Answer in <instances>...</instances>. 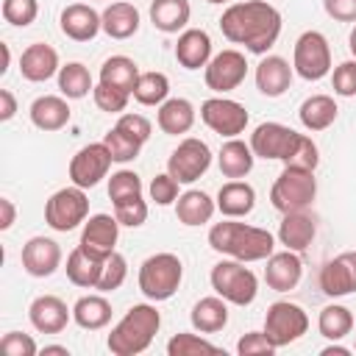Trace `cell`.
Listing matches in <instances>:
<instances>
[{
    "instance_id": "20",
    "label": "cell",
    "mask_w": 356,
    "mask_h": 356,
    "mask_svg": "<svg viewBox=\"0 0 356 356\" xmlns=\"http://www.w3.org/2000/svg\"><path fill=\"white\" fill-rule=\"evenodd\" d=\"M303 275V261L295 250H284V253H273L267 259V267H264V281L270 289L275 292H289L298 286Z\"/></svg>"
},
{
    "instance_id": "49",
    "label": "cell",
    "mask_w": 356,
    "mask_h": 356,
    "mask_svg": "<svg viewBox=\"0 0 356 356\" xmlns=\"http://www.w3.org/2000/svg\"><path fill=\"white\" fill-rule=\"evenodd\" d=\"M150 200H156L159 206H170L178 200V181L170 172H161L150 181Z\"/></svg>"
},
{
    "instance_id": "45",
    "label": "cell",
    "mask_w": 356,
    "mask_h": 356,
    "mask_svg": "<svg viewBox=\"0 0 356 356\" xmlns=\"http://www.w3.org/2000/svg\"><path fill=\"white\" fill-rule=\"evenodd\" d=\"M3 19L17 25V28H25L36 19L39 14V3L36 0H3Z\"/></svg>"
},
{
    "instance_id": "6",
    "label": "cell",
    "mask_w": 356,
    "mask_h": 356,
    "mask_svg": "<svg viewBox=\"0 0 356 356\" xmlns=\"http://www.w3.org/2000/svg\"><path fill=\"white\" fill-rule=\"evenodd\" d=\"M314 197H317L314 170H300V167H284V172L275 178V184L270 189V203L281 214L303 211L312 206Z\"/></svg>"
},
{
    "instance_id": "12",
    "label": "cell",
    "mask_w": 356,
    "mask_h": 356,
    "mask_svg": "<svg viewBox=\"0 0 356 356\" xmlns=\"http://www.w3.org/2000/svg\"><path fill=\"white\" fill-rule=\"evenodd\" d=\"M111 153L106 147V142H92L86 147H81L72 161H70V181L81 189H92L100 184V178L108 175V167H111Z\"/></svg>"
},
{
    "instance_id": "57",
    "label": "cell",
    "mask_w": 356,
    "mask_h": 356,
    "mask_svg": "<svg viewBox=\"0 0 356 356\" xmlns=\"http://www.w3.org/2000/svg\"><path fill=\"white\" fill-rule=\"evenodd\" d=\"M0 50H3V67H0V72H6L8 70V61H11V53H8V44H0Z\"/></svg>"
},
{
    "instance_id": "1",
    "label": "cell",
    "mask_w": 356,
    "mask_h": 356,
    "mask_svg": "<svg viewBox=\"0 0 356 356\" xmlns=\"http://www.w3.org/2000/svg\"><path fill=\"white\" fill-rule=\"evenodd\" d=\"M220 31L228 42L245 44L250 53L264 56L281 36V14L267 0L234 3L222 11Z\"/></svg>"
},
{
    "instance_id": "39",
    "label": "cell",
    "mask_w": 356,
    "mask_h": 356,
    "mask_svg": "<svg viewBox=\"0 0 356 356\" xmlns=\"http://www.w3.org/2000/svg\"><path fill=\"white\" fill-rule=\"evenodd\" d=\"M170 95V81L164 72H139L134 86V100L142 106H161Z\"/></svg>"
},
{
    "instance_id": "41",
    "label": "cell",
    "mask_w": 356,
    "mask_h": 356,
    "mask_svg": "<svg viewBox=\"0 0 356 356\" xmlns=\"http://www.w3.org/2000/svg\"><path fill=\"white\" fill-rule=\"evenodd\" d=\"M167 353L170 356H200V353H220V348L197 334H175L167 342Z\"/></svg>"
},
{
    "instance_id": "53",
    "label": "cell",
    "mask_w": 356,
    "mask_h": 356,
    "mask_svg": "<svg viewBox=\"0 0 356 356\" xmlns=\"http://www.w3.org/2000/svg\"><path fill=\"white\" fill-rule=\"evenodd\" d=\"M14 114H17V100H14V95H11L8 89H0V120L8 122Z\"/></svg>"
},
{
    "instance_id": "52",
    "label": "cell",
    "mask_w": 356,
    "mask_h": 356,
    "mask_svg": "<svg viewBox=\"0 0 356 356\" xmlns=\"http://www.w3.org/2000/svg\"><path fill=\"white\" fill-rule=\"evenodd\" d=\"M323 8L337 22H356V0H323Z\"/></svg>"
},
{
    "instance_id": "28",
    "label": "cell",
    "mask_w": 356,
    "mask_h": 356,
    "mask_svg": "<svg viewBox=\"0 0 356 356\" xmlns=\"http://www.w3.org/2000/svg\"><path fill=\"white\" fill-rule=\"evenodd\" d=\"M159 128L170 136H178V134H186L192 125H195V106L186 100V97H167L161 106H159V117H156Z\"/></svg>"
},
{
    "instance_id": "25",
    "label": "cell",
    "mask_w": 356,
    "mask_h": 356,
    "mask_svg": "<svg viewBox=\"0 0 356 356\" xmlns=\"http://www.w3.org/2000/svg\"><path fill=\"white\" fill-rule=\"evenodd\" d=\"M31 122L39 131H61L70 122V106L58 95H42L31 103Z\"/></svg>"
},
{
    "instance_id": "59",
    "label": "cell",
    "mask_w": 356,
    "mask_h": 356,
    "mask_svg": "<svg viewBox=\"0 0 356 356\" xmlns=\"http://www.w3.org/2000/svg\"><path fill=\"white\" fill-rule=\"evenodd\" d=\"M206 3H228V0H206Z\"/></svg>"
},
{
    "instance_id": "29",
    "label": "cell",
    "mask_w": 356,
    "mask_h": 356,
    "mask_svg": "<svg viewBox=\"0 0 356 356\" xmlns=\"http://www.w3.org/2000/svg\"><path fill=\"white\" fill-rule=\"evenodd\" d=\"M253 159H256L253 147L234 136V139H228V142L220 147L217 164H220V172H222L225 178L239 181V178H245V175L253 170Z\"/></svg>"
},
{
    "instance_id": "50",
    "label": "cell",
    "mask_w": 356,
    "mask_h": 356,
    "mask_svg": "<svg viewBox=\"0 0 356 356\" xmlns=\"http://www.w3.org/2000/svg\"><path fill=\"white\" fill-rule=\"evenodd\" d=\"M0 348H3L6 356H33L39 350L33 337L31 334H19V331H8L3 337V342H0Z\"/></svg>"
},
{
    "instance_id": "43",
    "label": "cell",
    "mask_w": 356,
    "mask_h": 356,
    "mask_svg": "<svg viewBox=\"0 0 356 356\" xmlns=\"http://www.w3.org/2000/svg\"><path fill=\"white\" fill-rule=\"evenodd\" d=\"M114 217L120 220V225L139 228V225L147 220V203L142 200V195H134V197L117 200V203H114Z\"/></svg>"
},
{
    "instance_id": "13",
    "label": "cell",
    "mask_w": 356,
    "mask_h": 356,
    "mask_svg": "<svg viewBox=\"0 0 356 356\" xmlns=\"http://www.w3.org/2000/svg\"><path fill=\"white\" fill-rule=\"evenodd\" d=\"M200 120L220 136H239L248 125V111L242 103L228 100V97H209L200 103Z\"/></svg>"
},
{
    "instance_id": "16",
    "label": "cell",
    "mask_w": 356,
    "mask_h": 356,
    "mask_svg": "<svg viewBox=\"0 0 356 356\" xmlns=\"http://www.w3.org/2000/svg\"><path fill=\"white\" fill-rule=\"evenodd\" d=\"M320 289L328 298H342V295L356 292V250H345L323 264Z\"/></svg>"
},
{
    "instance_id": "2",
    "label": "cell",
    "mask_w": 356,
    "mask_h": 356,
    "mask_svg": "<svg viewBox=\"0 0 356 356\" xmlns=\"http://www.w3.org/2000/svg\"><path fill=\"white\" fill-rule=\"evenodd\" d=\"M250 147L259 159H275V161H284V167L314 170L320 161V153L312 136L298 134L281 122L256 125V131L250 134Z\"/></svg>"
},
{
    "instance_id": "7",
    "label": "cell",
    "mask_w": 356,
    "mask_h": 356,
    "mask_svg": "<svg viewBox=\"0 0 356 356\" xmlns=\"http://www.w3.org/2000/svg\"><path fill=\"white\" fill-rule=\"evenodd\" d=\"M209 278H211V289L234 306H250L259 295V278L253 275L250 267H245V261L236 259L217 261Z\"/></svg>"
},
{
    "instance_id": "27",
    "label": "cell",
    "mask_w": 356,
    "mask_h": 356,
    "mask_svg": "<svg viewBox=\"0 0 356 356\" xmlns=\"http://www.w3.org/2000/svg\"><path fill=\"white\" fill-rule=\"evenodd\" d=\"M228 300L220 298V295H211V298H200L195 306H192V328L200 331V334H217L225 328L228 323Z\"/></svg>"
},
{
    "instance_id": "8",
    "label": "cell",
    "mask_w": 356,
    "mask_h": 356,
    "mask_svg": "<svg viewBox=\"0 0 356 356\" xmlns=\"http://www.w3.org/2000/svg\"><path fill=\"white\" fill-rule=\"evenodd\" d=\"M86 214H89V197L81 186H64L58 192H53L44 203V222L53 228V231H72L78 228L81 222H86Z\"/></svg>"
},
{
    "instance_id": "17",
    "label": "cell",
    "mask_w": 356,
    "mask_h": 356,
    "mask_svg": "<svg viewBox=\"0 0 356 356\" xmlns=\"http://www.w3.org/2000/svg\"><path fill=\"white\" fill-rule=\"evenodd\" d=\"M22 267L33 278H47L61 267V248L50 236H31L22 245Z\"/></svg>"
},
{
    "instance_id": "56",
    "label": "cell",
    "mask_w": 356,
    "mask_h": 356,
    "mask_svg": "<svg viewBox=\"0 0 356 356\" xmlns=\"http://www.w3.org/2000/svg\"><path fill=\"white\" fill-rule=\"evenodd\" d=\"M42 353H61V356H70V350H67L64 345H44Z\"/></svg>"
},
{
    "instance_id": "5",
    "label": "cell",
    "mask_w": 356,
    "mask_h": 356,
    "mask_svg": "<svg viewBox=\"0 0 356 356\" xmlns=\"http://www.w3.org/2000/svg\"><path fill=\"white\" fill-rule=\"evenodd\" d=\"M184 278V264L175 253H153L139 267V292L147 300H170Z\"/></svg>"
},
{
    "instance_id": "38",
    "label": "cell",
    "mask_w": 356,
    "mask_h": 356,
    "mask_svg": "<svg viewBox=\"0 0 356 356\" xmlns=\"http://www.w3.org/2000/svg\"><path fill=\"white\" fill-rule=\"evenodd\" d=\"M317 328H320V334H323L325 339L339 342L342 337L350 334V328H353V314H350V309H345V306H339V303H331V306H325V309L320 312Z\"/></svg>"
},
{
    "instance_id": "33",
    "label": "cell",
    "mask_w": 356,
    "mask_h": 356,
    "mask_svg": "<svg viewBox=\"0 0 356 356\" xmlns=\"http://www.w3.org/2000/svg\"><path fill=\"white\" fill-rule=\"evenodd\" d=\"M189 0H153L150 3V22L161 33H178L189 22Z\"/></svg>"
},
{
    "instance_id": "23",
    "label": "cell",
    "mask_w": 356,
    "mask_h": 356,
    "mask_svg": "<svg viewBox=\"0 0 356 356\" xmlns=\"http://www.w3.org/2000/svg\"><path fill=\"white\" fill-rule=\"evenodd\" d=\"M317 234V225H314V217L303 209V211H289L284 214L281 225H278V239L286 250H295V253H303L312 239Z\"/></svg>"
},
{
    "instance_id": "15",
    "label": "cell",
    "mask_w": 356,
    "mask_h": 356,
    "mask_svg": "<svg viewBox=\"0 0 356 356\" xmlns=\"http://www.w3.org/2000/svg\"><path fill=\"white\" fill-rule=\"evenodd\" d=\"M117 236H120V220L111 217V214H92L86 222H83V231H81V248L97 259H106L114 253V245H117Z\"/></svg>"
},
{
    "instance_id": "19",
    "label": "cell",
    "mask_w": 356,
    "mask_h": 356,
    "mask_svg": "<svg viewBox=\"0 0 356 356\" xmlns=\"http://www.w3.org/2000/svg\"><path fill=\"white\" fill-rule=\"evenodd\" d=\"M28 317H31V325L42 334H58L67 328L70 317H72V309H67V303L56 295H39L31 309H28Z\"/></svg>"
},
{
    "instance_id": "34",
    "label": "cell",
    "mask_w": 356,
    "mask_h": 356,
    "mask_svg": "<svg viewBox=\"0 0 356 356\" xmlns=\"http://www.w3.org/2000/svg\"><path fill=\"white\" fill-rule=\"evenodd\" d=\"M100 17H103V31L111 39H131L139 31V11L131 3H111Z\"/></svg>"
},
{
    "instance_id": "26",
    "label": "cell",
    "mask_w": 356,
    "mask_h": 356,
    "mask_svg": "<svg viewBox=\"0 0 356 356\" xmlns=\"http://www.w3.org/2000/svg\"><path fill=\"white\" fill-rule=\"evenodd\" d=\"M256 206V189L245 181H228L217 192V209L222 217H245Z\"/></svg>"
},
{
    "instance_id": "21",
    "label": "cell",
    "mask_w": 356,
    "mask_h": 356,
    "mask_svg": "<svg viewBox=\"0 0 356 356\" xmlns=\"http://www.w3.org/2000/svg\"><path fill=\"white\" fill-rule=\"evenodd\" d=\"M58 53L44 44V42H36V44H28L19 56V72L25 81H33V83H42L47 78H53L58 72Z\"/></svg>"
},
{
    "instance_id": "32",
    "label": "cell",
    "mask_w": 356,
    "mask_h": 356,
    "mask_svg": "<svg viewBox=\"0 0 356 356\" xmlns=\"http://www.w3.org/2000/svg\"><path fill=\"white\" fill-rule=\"evenodd\" d=\"M103 261L106 259H97L92 253H86L81 245L67 256V278L75 284V286H83V289H95L97 286V278H100V270H103Z\"/></svg>"
},
{
    "instance_id": "4",
    "label": "cell",
    "mask_w": 356,
    "mask_h": 356,
    "mask_svg": "<svg viewBox=\"0 0 356 356\" xmlns=\"http://www.w3.org/2000/svg\"><path fill=\"white\" fill-rule=\"evenodd\" d=\"M161 328V314L150 303H136L125 312V317L111 328L106 345L114 356H136L150 348L153 337Z\"/></svg>"
},
{
    "instance_id": "36",
    "label": "cell",
    "mask_w": 356,
    "mask_h": 356,
    "mask_svg": "<svg viewBox=\"0 0 356 356\" xmlns=\"http://www.w3.org/2000/svg\"><path fill=\"white\" fill-rule=\"evenodd\" d=\"M72 320L81 328H86V331H97V328L108 325V320H111V303L103 295H83L72 306Z\"/></svg>"
},
{
    "instance_id": "47",
    "label": "cell",
    "mask_w": 356,
    "mask_h": 356,
    "mask_svg": "<svg viewBox=\"0 0 356 356\" xmlns=\"http://www.w3.org/2000/svg\"><path fill=\"white\" fill-rule=\"evenodd\" d=\"M278 348L267 339L264 331H248L239 342H236V353L239 356H273Z\"/></svg>"
},
{
    "instance_id": "42",
    "label": "cell",
    "mask_w": 356,
    "mask_h": 356,
    "mask_svg": "<svg viewBox=\"0 0 356 356\" xmlns=\"http://www.w3.org/2000/svg\"><path fill=\"white\" fill-rule=\"evenodd\" d=\"M103 142H106V147H108V153H111V159L114 161H120V164H125V161H134L136 156H139V142L136 139H131L125 131H120L117 125L103 136Z\"/></svg>"
},
{
    "instance_id": "46",
    "label": "cell",
    "mask_w": 356,
    "mask_h": 356,
    "mask_svg": "<svg viewBox=\"0 0 356 356\" xmlns=\"http://www.w3.org/2000/svg\"><path fill=\"white\" fill-rule=\"evenodd\" d=\"M92 97H95V106L100 108V111H108V114H120V111H125V106H128V92H122V89H114V86H106V83H97L95 86V92H92Z\"/></svg>"
},
{
    "instance_id": "14",
    "label": "cell",
    "mask_w": 356,
    "mask_h": 356,
    "mask_svg": "<svg viewBox=\"0 0 356 356\" xmlns=\"http://www.w3.org/2000/svg\"><path fill=\"white\" fill-rule=\"evenodd\" d=\"M245 75H248V61H245V56L239 50H222V53H217L206 64V72H203L206 86L214 89V92H220V95L222 92H234L245 81Z\"/></svg>"
},
{
    "instance_id": "30",
    "label": "cell",
    "mask_w": 356,
    "mask_h": 356,
    "mask_svg": "<svg viewBox=\"0 0 356 356\" xmlns=\"http://www.w3.org/2000/svg\"><path fill=\"white\" fill-rule=\"evenodd\" d=\"M214 209H217V200H211L200 189H189L175 200V217L184 225H206L214 217Z\"/></svg>"
},
{
    "instance_id": "35",
    "label": "cell",
    "mask_w": 356,
    "mask_h": 356,
    "mask_svg": "<svg viewBox=\"0 0 356 356\" xmlns=\"http://www.w3.org/2000/svg\"><path fill=\"white\" fill-rule=\"evenodd\" d=\"M136 81H139V67L128 56H111L100 67V83H106V86H114V89L134 95Z\"/></svg>"
},
{
    "instance_id": "60",
    "label": "cell",
    "mask_w": 356,
    "mask_h": 356,
    "mask_svg": "<svg viewBox=\"0 0 356 356\" xmlns=\"http://www.w3.org/2000/svg\"><path fill=\"white\" fill-rule=\"evenodd\" d=\"M353 350H356V345H353Z\"/></svg>"
},
{
    "instance_id": "51",
    "label": "cell",
    "mask_w": 356,
    "mask_h": 356,
    "mask_svg": "<svg viewBox=\"0 0 356 356\" xmlns=\"http://www.w3.org/2000/svg\"><path fill=\"white\" fill-rule=\"evenodd\" d=\"M117 128L120 131H125L131 139H136L139 145H145L147 139H150V120L147 117H142V114H122L120 120H117Z\"/></svg>"
},
{
    "instance_id": "9",
    "label": "cell",
    "mask_w": 356,
    "mask_h": 356,
    "mask_svg": "<svg viewBox=\"0 0 356 356\" xmlns=\"http://www.w3.org/2000/svg\"><path fill=\"white\" fill-rule=\"evenodd\" d=\"M292 67L306 81H320L331 72V47L320 31H306L295 42Z\"/></svg>"
},
{
    "instance_id": "31",
    "label": "cell",
    "mask_w": 356,
    "mask_h": 356,
    "mask_svg": "<svg viewBox=\"0 0 356 356\" xmlns=\"http://www.w3.org/2000/svg\"><path fill=\"white\" fill-rule=\"evenodd\" d=\"M337 111L339 108H337V103H334L331 95H312V97H306L300 103L298 117H300V122H303L306 131H325V128L334 125Z\"/></svg>"
},
{
    "instance_id": "3",
    "label": "cell",
    "mask_w": 356,
    "mask_h": 356,
    "mask_svg": "<svg viewBox=\"0 0 356 356\" xmlns=\"http://www.w3.org/2000/svg\"><path fill=\"white\" fill-rule=\"evenodd\" d=\"M209 245H211V250H217L222 256H231L236 261H261V259L273 256L275 239L264 228L236 222V217H228V220L211 225Z\"/></svg>"
},
{
    "instance_id": "44",
    "label": "cell",
    "mask_w": 356,
    "mask_h": 356,
    "mask_svg": "<svg viewBox=\"0 0 356 356\" xmlns=\"http://www.w3.org/2000/svg\"><path fill=\"white\" fill-rule=\"evenodd\" d=\"M134 195H142V181L136 172L131 170H120L108 178V197L111 203L117 200H125V197H134Z\"/></svg>"
},
{
    "instance_id": "37",
    "label": "cell",
    "mask_w": 356,
    "mask_h": 356,
    "mask_svg": "<svg viewBox=\"0 0 356 356\" xmlns=\"http://www.w3.org/2000/svg\"><path fill=\"white\" fill-rule=\"evenodd\" d=\"M58 89L64 97L70 100H81L86 97L89 92H95V83H92V75L89 70L81 64V61H70L58 70Z\"/></svg>"
},
{
    "instance_id": "18",
    "label": "cell",
    "mask_w": 356,
    "mask_h": 356,
    "mask_svg": "<svg viewBox=\"0 0 356 356\" xmlns=\"http://www.w3.org/2000/svg\"><path fill=\"white\" fill-rule=\"evenodd\" d=\"M103 31V17L86 6V3H72L61 11V33L72 42H89Z\"/></svg>"
},
{
    "instance_id": "54",
    "label": "cell",
    "mask_w": 356,
    "mask_h": 356,
    "mask_svg": "<svg viewBox=\"0 0 356 356\" xmlns=\"http://www.w3.org/2000/svg\"><path fill=\"white\" fill-rule=\"evenodd\" d=\"M0 209H3V220H0V228H3V231H8V228L14 225V217H17V211H14V203H11L8 197H0Z\"/></svg>"
},
{
    "instance_id": "22",
    "label": "cell",
    "mask_w": 356,
    "mask_h": 356,
    "mask_svg": "<svg viewBox=\"0 0 356 356\" xmlns=\"http://www.w3.org/2000/svg\"><path fill=\"white\" fill-rule=\"evenodd\" d=\"M175 58L184 70H200L211 61V36L203 28H186L175 42Z\"/></svg>"
},
{
    "instance_id": "24",
    "label": "cell",
    "mask_w": 356,
    "mask_h": 356,
    "mask_svg": "<svg viewBox=\"0 0 356 356\" xmlns=\"http://www.w3.org/2000/svg\"><path fill=\"white\" fill-rule=\"evenodd\" d=\"M292 83V67L281 56H267L256 67V86L267 97H281Z\"/></svg>"
},
{
    "instance_id": "58",
    "label": "cell",
    "mask_w": 356,
    "mask_h": 356,
    "mask_svg": "<svg viewBox=\"0 0 356 356\" xmlns=\"http://www.w3.org/2000/svg\"><path fill=\"white\" fill-rule=\"evenodd\" d=\"M348 47H350V53H353V58H356V22H353V31H350V36H348Z\"/></svg>"
},
{
    "instance_id": "48",
    "label": "cell",
    "mask_w": 356,
    "mask_h": 356,
    "mask_svg": "<svg viewBox=\"0 0 356 356\" xmlns=\"http://www.w3.org/2000/svg\"><path fill=\"white\" fill-rule=\"evenodd\" d=\"M331 86L339 97H353L356 95V58L353 61H342L334 75H331Z\"/></svg>"
},
{
    "instance_id": "11",
    "label": "cell",
    "mask_w": 356,
    "mask_h": 356,
    "mask_svg": "<svg viewBox=\"0 0 356 356\" xmlns=\"http://www.w3.org/2000/svg\"><path fill=\"white\" fill-rule=\"evenodd\" d=\"M209 167H211V150H209V145L203 139H195V136L178 142V147L167 159V172L178 184L197 181Z\"/></svg>"
},
{
    "instance_id": "40",
    "label": "cell",
    "mask_w": 356,
    "mask_h": 356,
    "mask_svg": "<svg viewBox=\"0 0 356 356\" xmlns=\"http://www.w3.org/2000/svg\"><path fill=\"white\" fill-rule=\"evenodd\" d=\"M125 275H128V261H125V256L122 253H111V256H106V261H103V270H100V278H97V286L95 289H100V292H114V289H120L122 286V281H125Z\"/></svg>"
},
{
    "instance_id": "55",
    "label": "cell",
    "mask_w": 356,
    "mask_h": 356,
    "mask_svg": "<svg viewBox=\"0 0 356 356\" xmlns=\"http://www.w3.org/2000/svg\"><path fill=\"white\" fill-rule=\"evenodd\" d=\"M350 353V348H342V345H328V348H323V356H348Z\"/></svg>"
},
{
    "instance_id": "10",
    "label": "cell",
    "mask_w": 356,
    "mask_h": 356,
    "mask_svg": "<svg viewBox=\"0 0 356 356\" xmlns=\"http://www.w3.org/2000/svg\"><path fill=\"white\" fill-rule=\"evenodd\" d=\"M306 328H309V317L298 303L275 300L264 314V334L275 348L292 345L306 334Z\"/></svg>"
}]
</instances>
